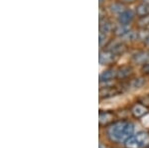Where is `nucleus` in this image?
<instances>
[{
  "label": "nucleus",
  "instance_id": "obj_11",
  "mask_svg": "<svg viewBox=\"0 0 149 148\" xmlns=\"http://www.w3.org/2000/svg\"><path fill=\"white\" fill-rule=\"evenodd\" d=\"M132 73V69L128 66H123L117 71L116 77L118 79H125L128 76H130Z\"/></svg>",
  "mask_w": 149,
  "mask_h": 148
},
{
  "label": "nucleus",
  "instance_id": "obj_13",
  "mask_svg": "<svg viewBox=\"0 0 149 148\" xmlns=\"http://www.w3.org/2000/svg\"><path fill=\"white\" fill-rule=\"evenodd\" d=\"M110 51H111L115 56H117V55H121L124 51H125V46H124L122 43H116V44L112 47V49L110 50Z\"/></svg>",
  "mask_w": 149,
  "mask_h": 148
},
{
  "label": "nucleus",
  "instance_id": "obj_24",
  "mask_svg": "<svg viewBox=\"0 0 149 148\" xmlns=\"http://www.w3.org/2000/svg\"><path fill=\"white\" fill-rule=\"evenodd\" d=\"M146 43H147V45H149V38H147V40H146Z\"/></svg>",
  "mask_w": 149,
  "mask_h": 148
},
{
  "label": "nucleus",
  "instance_id": "obj_10",
  "mask_svg": "<svg viewBox=\"0 0 149 148\" xmlns=\"http://www.w3.org/2000/svg\"><path fill=\"white\" fill-rule=\"evenodd\" d=\"M110 10L113 14H116L117 16L120 15L122 12H124L126 10L125 9V6L123 5L122 3L120 2H114V3H112L111 5H110Z\"/></svg>",
  "mask_w": 149,
  "mask_h": 148
},
{
  "label": "nucleus",
  "instance_id": "obj_17",
  "mask_svg": "<svg viewBox=\"0 0 149 148\" xmlns=\"http://www.w3.org/2000/svg\"><path fill=\"white\" fill-rule=\"evenodd\" d=\"M124 39H126L127 41H134V40L137 38V34H136V32H134V31H130V32H128L127 34L124 36Z\"/></svg>",
  "mask_w": 149,
  "mask_h": 148
},
{
  "label": "nucleus",
  "instance_id": "obj_8",
  "mask_svg": "<svg viewBox=\"0 0 149 148\" xmlns=\"http://www.w3.org/2000/svg\"><path fill=\"white\" fill-rule=\"evenodd\" d=\"M114 115L113 113L109 111H104V113H100V124H109L112 122Z\"/></svg>",
  "mask_w": 149,
  "mask_h": 148
},
{
  "label": "nucleus",
  "instance_id": "obj_23",
  "mask_svg": "<svg viewBox=\"0 0 149 148\" xmlns=\"http://www.w3.org/2000/svg\"><path fill=\"white\" fill-rule=\"evenodd\" d=\"M144 1V3H146V4H149V0H143Z\"/></svg>",
  "mask_w": 149,
  "mask_h": 148
},
{
  "label": "nucleus",
  "instance_id": "obj_25",
  "mask_svg": "<svg viewBox=\"0 0 149 148\" xmlns=\"http://www.w3.org/2000/svg\"><path fill=\"white\" fill-rule=\"evenodd\" d=\"M148 31H149V26H148Z\"/></svg>",
  "mask_w": 149,
  "mask_h": 148
},
{
  "label": "nucleus",
  "instance_id": "obj_19",
  "mask_svg": "<svg viewBox=\"0 0 149 148\" xmlns=\"http://www.w3.org/2000/svg\"><path fill=\"white\" fill-rule=\"evenodd\" d=\"M107 35L100 33V47H102L103 43L107 42Z\"/></svg>",
  "mask_w": 149,
  "mask_h": 148
},
{
  "label": "nucleus",
  "instance_id": "obj_20",
  "mask_svg": "<svg viewBox=\"0 0 149 148\" xmlns=\"http://www.w3.org/2000/svg\"><path fill=\"white\" fill-rule=\"evenodd\" d=\"M140 101H141V104H143L144 106H149V94L144 95L143 97H141Z\"/></svg>",
  "mask_w": 149,
  "mask_h": 148
},
{
  "label": "nucleus",
  "instance_id": "obj_5",
  "mask_svg": "<svg viewBox=\"0 0 149 148\" xmlns=\"http://www.w3.org/2000/svg\"><path fill=\"white\" fill-rule=\"evenodd\" d=\"M117 72H115L114 70H107L103 73L100 74V82L102 83H107V82H110L111 80H113V78L116 77Z\"/></svg>",
  "mask_w": 149,
  "mask_h": 148
},
{
  "label": "nucleus",
  "instance_id": "obj_2",
  "mask_svg": "<svg viewBox=\"0 0 149 148\" xmlns=\"http://www.w3.org/2000/svg\"><path fill=\"white\" fill-rule=\"evenodd\" d=\"M125 148H146L149 145V134L144 131L132 135L124 142Z\"/></svg>",
  "mask_w": 149,
  "mask_h": 148
},
{
  "label": "nucleus",
  "instance_id": "obj_16",
  "mask_svg": "<svg viewBox=\"0 0 149 148\" xmlns=\"http://www.w3.org/2000/svg\"><path fill=\"white\" fill-rule=\"evenodd\" d=\"M130 85L133 89H140V88L144 85V81H143V79L138 78V79H135V80L132 81Z\"/></svg>",
  "mask_w": 149,
  "mask_h": 148
},
{
  "label": "nucleus",
  "instance_id": "obj_1",
  "mask_svg": "<svg viewBox=\"0 0 149 148\" xmlns=\"http://www.w3.org/2000/svg\"><path fill=\"white\" fill-rule=\"evenodd\" d=\"M134 132V125L130 121L121 120L113 122L107 129L109 137L112 141L117 143L125 142L129 139Z\"/></svg>",
  "mask_w": 149,
  "mask_h": 148
},
{
  "label": "nucleus",
  "instance_id": "obj_14",
  "mask_svg": "<svg viewBox=\"0 0 149 148\" xmlns=\"http://www.w3.org/2000/svg\"><path fill=\"white\" fill-rule=\"evenodd\" d=\"M116 94L115 90L110 89V88H104V89H102L100 92V97H113V95Z\"/></svg>",
  "mask_w": 149,
  "mask_h": 148
},
{
  "label": "nucleus",
  "instance_id": "obj_3",
  "mask_svg": "<svg viewBox=\"0 0 149 148\" xmlns=\"http://www.w3.org/2000/svg\"><path fill=\"white\" fill-rule=\"evenodd\" d=\"M115 55L112 53L111 51H100V65H110L111 63H113Z\"/></svg>",
  "mask_w": 149,
  "mask_h": 148
},
{
  "label": "nucleus",
  "instance_id": "obj_22",
  "mask_svg": "<svg viewBox=\"0 0 149 148\" xmlns=\"http://www.w3.org/2000/svg\"><path fill=\"white\" fill-rule=\"evenodd\" d=\"M123 2H126V3H132V2H134L135 0H122Z\"/></svg>",
  "mask_w": 149,
  "mask_h": 148
},
{
  "label": "nucleus",
  "instance_id": "obj_15",
  "mask_svg": "<svg viewBox=\"0 0 149 148\" xmlns=\"http://www.w3.org/2000/svg\"><path fill=\"white\" fill-rule=\"evenodd\" d=\"M147 58H149V55L141 52V53L136 54L135 56L133 57V60H134V62L137 64H145V61Z\"/></svg>",
  "mask_w": 149,
  "mask_h": 148
},
{
  "label": "nucleus",
  "instance_id": "obj_7",
  "mask_svg": "<svg viewBox=\"0 0 149 148\" xmlns=\"http://www.w3.org/2000/svg\"><path fill=\"white\" fill-rule=\"evenodd\" d=\"M130 26L124 25V24H118L116 27L114 28V34L118 37H124L127 33L130 32Z\"/></svg>",
  "mask_w": 149,
  "mask_h": 148
},
{
  "label": "nucleus",
  "instance_id": "obj_4",
  "mask_svg": "<svg viewBox=\"0 0 149 148\" xmlns=\"http://www.w3.org/2000/svg\"><path fill=\"white\" fill-rule=\"evenodd\" d=\"M134 18V13L131 10H125L122 12L120 15L117 16V20L119 24H124V25H129L131 21Z\"/></svg>",
  "mask_w": 149,
  "mask_h": 148
},
{
  "label": "nucleus",
  "instance_id": "obj_18",
  "mask_svg": "<svg viewBox=\"0 0 149 148\" xmlns=\"http://www.w3.org/2000/svg\"><path fill=\"white\" fill-rule=\"evenodd\" d=\"M139 23H140L142 26H149V14L147 16H144V17L140 18Z\"/></svg>",
  "mask_w": 149,
  "mask_h": 148
},
{
  "label": "nucleus",
  "instance_id": "obj_21",
  "mask_svg": "<svg viewBox=\"0 0 149 148\" xmlns=\"http://www.w3.org/2000/svg\"><path fill=\"white\" fill-rule=\"evenodd\" d=\"M142 72L144 74H149V63H146V64H143L142 66Z\"/></svg>",
  "mask_w": 149,
  "mask_h": 148
},
{
  "label": "nucleus",
  "instance_id": "obj_12",
  "mask_svg": "<svg viewBox=\"0 0 149 148\" xmlns=\"http://www.w3.org/2000/svg\"><path fill=\"white\" fill-rule=\"evenodd\" d=\"M146 111H147V108L142 104H135L132 108V113L135 117H141L146 113Z\"/></svg>",
  "mask_w": 149,
  "mask_h": 148
},
{
  "label": "nucleus",
  "instance_id": "obj_6",
  "mask_svg": "<svg viewBox=\"0 0 149 148\" xmlns=\"http://www.w3.org/2000/svg\"><path fill=\"white\" fill-rule=\"evenodd\" d=\"M112 31V26L111 23L109 22L107 19H100V33L104 35H109L110 32Z\"/></svg>",
  "mask_w": 149,
  "mask_h": 148
},
{
  "label": "nucleus",
  "instance_id": "obj_9",
  "mask_svg": "<svg viewBox=\"0 0 149 148\" xmlns=\"http://www.w3.org/2000/svg\"><path fill=\"white\" fill-rule=\"evenodd\" d=\"M136 14L139 18H142L144 16H147L149 14V6L146 3H140L136 7Z\"/></svg>",
  "mask_w": 149,
  "mask_h": 148
}]
</instances>
